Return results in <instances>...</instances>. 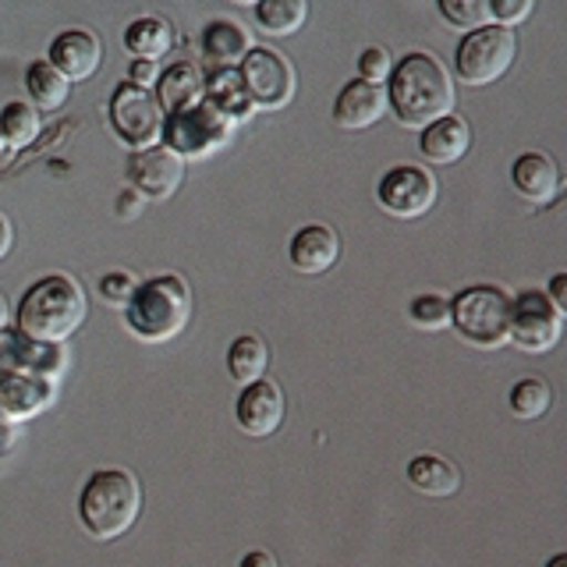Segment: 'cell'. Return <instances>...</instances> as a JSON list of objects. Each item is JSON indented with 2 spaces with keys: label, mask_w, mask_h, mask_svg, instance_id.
<instances>
[{
  "label": "cell",
  "mask_w": 567,
  "mask_h": 567,
  "mask_svg": "<svg viewBox=\"0 0 567 567\" xmlns=\"http://www.w3.org/2000/svg\"><path fill=\"white\" fill-rule=\"evenodd\" d=\"M383 93L394 117L404 128H415V132L454 114V103H457L451 71L443 68L440 58H433V53H425V50L404 53V58L390 68Z\"/></svg>",
  "instance_id": "cell-1"
},
{
  "label": "cell",
  "mask_w": 567,
  "mask_h": 567,
  "mask_svg": "<svg viewBox=\"0 0 567 567\" xmlns=\"http://www.w3.org/2000/svg\"><path fill=\"white\" fill-rule=\"evenodd\" d=\"M89 316L85 291L75 277L68 274H50L43 280H35L32 288L22 295L18 306V330L22 337L35 344H64Z\"/></svg>",
  "instance_id": "cell-2"
},
{
  "label": "cell",
  "mask_w": 567,
  "mask_h": 567,
  "mask_svg": "<svg viewBox=\"0 0 567 567\" xmlns=\"http://www.w3.org/2000/svg\"><path fill=\"white\" fill-rule=\"evenodd\" d=\"M142 514V483L128 468H100L79 493V522L93 539H121Z\"/></svg>",
  "instance_id": "cell-3"
},
{
  "label": "cell",
  "mask_w": 567,
  "mask_h": 567,
  "mask_svg": "<svg viewBox=\"0 0 567 567\" xmlns=\"http://www.w3.org/2000/svg\"><path fill=\"white\" fill-rule=\"evenodd\" d=\"M192 316V291L185 277L159 274L142 280L135 295L124 306V327H128L142 344H164L188 327Z\"/></svg>",
  "instance_id": "cell-4"
},
{
  "label": "cell",
  "mask_w": 567,
  "mask_h": 567,
  "mask_svg": "<svg viewBox=\"0 0 567 567\" xmlns=\"http://www.w3.org/2000/svg\"><path fill=\"white\" fill-rule=\"evenodd\" d=\"M451 327L475 348L511 341V295L496 284H472L451 301Z\"/></svg>",
  "instance_id": "cell-5"
},
{
  "label": "cell",
  "mask_w": 567,
  "mask_h": 567,
  "mask_svg": "<svg viewBox=\"0 0 567 567\" xmlns=\"http://www.w3.org/2000/svg\"><path fill=\"white\" fill-rule=\"evenodd\" d=\"M518 58V35L504 25H483L468 32L454 53V75L465 85H493Z\"/></svg>",
  "instance_id": "cell-6"
},
{
  "label": "cell",
  "mask_w": 567,
  "mask_h": 567,
  "mask_svg": "<svg viewBox=\"0 0 567 567\" xmlns=\"http://www.w3.org/2000/svg\"><path fill=\"white\" fill-rule=\"evenodd\" d=\"M230 132H235V121H227L220 111H213L206 100H199L195 106H185V111L167 114L164 132L159 138L167 142V150L182 159H206L213 153H220Z\"/></svg>",
  "instance_id": "cell-7"
},
{
  "label": "cell",
  "mask_w": 567,
  "mask_h": 567,
  "mask_svg": "<svg viewBox=\"0 0 567 567\" xmlns=\"http://www.w3.org/2000/svg\"><path fill=\"white\" fill-rule=\"evenodd\" d=\"M111 128L124 146H132V153L153 150V142H159V132H164V111L153 89L121 82L111 96Z\"/></svg>",
  "instance_id": "cell-8"
},
{
  "label": "cell",
  "mask_w": 567,
  "mask_h": 567,
  "mask_svg": "<svg viewBox=\"0 0 567 567\" xmlns=\"http://www.w3.org/2000/svg\"><path fill=\"white\" fill-rule=\"evenodd\" d=\"M238 75L256 111H280L295 96V68L270 47H252L238 64Z\"/></svg>",
  "instance_id": "cell-9"
},
{
  "label": "cell",
  "mask_w": 567,
  "mask_h": 567,
  "mask_svg": "<svg viewBox=\"0 0 567 567\" xmlns=\"http://www.w3.org/2000/svg\"><path fill=\"white\" fill-rule=\"evenodd\" d=\"M377 203L398 220H415L422 213H430L436 203V177L433 171L415 164L390 167L377 185Z\"/></svg>",
  "instance_id": "cell-10"
},
{
  "label": "cell",
  "mask_w": 567,
  "mask_h": 567,
  "mask_svg": "<svg viewBox=\"0 0 567 567\" xmlns=\"http://www.w3.org/2000/svg\"><path fill=\"white\" fill-rule=\"evenodd\" d=\"M560 330L564 316L549 306L543 291H522L511 298V344L539 354L560 341Z\"/></svg>",
  "instance_id": "cell-11"
},
{
  "label": "cell",
  "mask_w": 567,
  "mask_h": 567,
  "mask_svg": "<svg viewBox=\"0 0 567 567\" xmlns=\"http://www.w3.org/2000/svg\"><path fill=\"white\" fill-rule=\"evenodd\" d=\"M124 174H128V188L138 192L142 199H171V195L182 188L185 182V159L174 156L167 146H153L132 153L128 164H124Z\"/></svg>",
  "instance_id": "cell-12"
},
{
  "label": "cell",
  "mask_w": 567,
  "mask_h": 567,
  "mask_svg": "<svg viewBox=\"0 0 567 567\" xmlns=\"http://www.w3.org/2000/svg\"><path fill=\"white\" fill-rule=\"evenodd\" d=\"M100 61H103L100 35L89 29H64L58 40L50 43V53H47V64L58 71L64 82L93 79Z\"/></svg>",
  "instance_id": "cell-13"
},
{
  "label": "cell",
  "mask_w": 567,
  "mask_h": 567,
  "mask_svg": "<svg viewBox=\"0 0 567 567\" xmlns=\"http://www.w3.org/2000/svg\"><path fill=\"white\" fill-rule=\"evenodd\" d=\"M235 419L241 425L245 436H270L280 430L284 422V394L274 380H256L241 386L238 404H235Z\"/></svg>",
  "instance_id": "cell-14"
},
{
  "label": "cell",
  "mask_w": 567,
  "mask_h": 567,
  "mask_svg": "<svg viewBox=\"0 0 567 567\" xmlns=\"http://www.w3.org/2000/svg\"><path fill=\"white\" fill-rule=\"evenodd\" d=\"M288 259L298 274H327L341 259V235L330 224H306L295 230L288 245Z\"/></svg>",
  "instance_id": "cell-15"
},
{
  "label": "cell",
  "mask_w": 567,
  "mask_h": 567,
  "mask_svg": "<svg viewBox=\"0 0 567 567\" xmlns=\"http://www.w3.org/2000/svg\"><path fill=\"white\" fill-rule=\"evenodd\" d=\"M511 185L522 199L546 206V203H554L560 192V167L554 164L549 153L528 150L511 164Z\"/></svg>",
  "instance_id": "cell-16"
},
{
  "label": "cell",
  "mask_w": 567,
  "mask_h": 567,
  "mask_svg": "<svg viewBox=\"0 0 567 567\" xmlns=\"http://www.w3.org/2000/svg\"><path fill=\"white\" fill-rule=\"evenodd\" d=\"M386 114V93L383 85H372L362 79H351L333 100V121L348 132H362Z\"/></svg>",
  "instance_id": "cell-17"
},
{
  "label": "cell",
  "mask_w": 567,
  "mask_h": 567,
  "mask_svg": "<svg viewBox=\"0 0 567 567\" xmlns=\"http://www.w3.org/2000/svg\"><path fill=\"white\" fill-rule=\"evenodd\" d=\"M53 401V380L29 377V372H4L0 377V412L11 422L40 415Z\"/></svg>",
  "instance_id": "cell-18"
},
{
  "label": "cell",
  "mask_w": 567,
  "mask_h": 567,
  "mask_svg": "<svg viewBox=\"0 0 567 567\" xmlns=\"http://www.w3.org/2000/svg\"><path fill=\"white\" fill-rule=\"evenodd\" d=\"M468 146H472V128H468V121L457 114L433 121L430 128H422V138H419V153L436 167L457 164V159L468 153Z\"/></svg>",
  "instance_id": "cell-19"
},
{
  "label": "cell",
  "mask_w": 567,
  "mask_h": 567,
  "mask_svg": "<svg viewBox=\"0 0 567 567\" xmlns=\"http://www.w3.org/2000/svg\"><path fill=\"white\" fill-rule=\"evenodd\" d=\"M199 47H203V58L217 68H238L245 61V53L252 50V35L238 22H230V18H213L203 29Z\"/></svg>",
  "instance_id": "cell-20"
},
{
  "label": "cell",
  "mask_w": 567,
  "mask_h": 567,
  "mask_svg": "<svg viewBox=\"0 0 567 567\" xmlns=\"http://www.w3.org/2000/svg\"><path fill=\"white\" fill-rule=\"evenodd\" d=\"M203 100L213 106V111H220L227 121H235V124L245 121L248 114H256V106L241 85L238 68H217L209 79H203Z\"/></svg>",
  "instance_id": "cell-21"
},
{
  "label": "cell",
  "mask_w": 567,
  "mask_h": 567,
  "mask_svg": "<svg viewBox=\"0 0 567 567\" xmlns=\"http://www.w3.org/2000/svg\"><path fill=\"white\" fill-rule=\"evenodd\" d=\"M156 103H159V111H167V114H177V111H185V106H195L203 100V71L182 61V64H171L164 75L156 79Z\"/></svg>",
  "instance_id": "cell-22"
},
{
  "label": "cell",
  "mask_w": 567,
  "mask_h": 567,
  "mask_svg": "<svg viewBox=\"0 0 567 567\" xmlns=\"http://www.w3.org/2000/svg\"><path fill=\"white\" fill-rule=\"evenodd\" d=\"M408 483H412V489L443 501V496H454L461 489V472L440 454H415L408 461Z\"/></svg>",
  "instance_id": "cell-23"
},
{
  "label": "cell",
  "mask_w": 567,
  "mask_h": 567,
  "mask_svg": "<svg viewBox=\"0 0 567 567\" xmlns=\"http://www.w3.org/2000/svg\"><path fill=\"white\" fill-rule=\"evenodd\" d=\"M171 47H174V25L159 14H142L124 29V50L135 61H156L171 53Z\"/></svg>",
  "instance_id": "cell-24"
},
{
  "label": "cell",
  "mask_w": 567,
  "mask_h": 567,
  "mask_svg": "<svg viewBox=\"0 0 567 567\" xmlns=\"http://www.w3.org/2000/svg\"><path fill=\"white\" fill-rule=\"evenodd\" d=\"M266 369H270V348H266V341L259 333H241L230 341L227 348V372L230 380L248 386L266 377Z\"/></svg>",
  "instance_id": "cell-25"
},
{
  "label": "cell",
  "mask_w": 567,
  "mask_h": 567,
  "mask_svg": "<svg viewBox=\"0 0 567 567\" xmlns=\"http://www.w3.org/2000/svg\"><path fill=\"white\" fill-rule=\"evenodd\" d=\"M306 0H259L256 4V25L266 35H295L306 25Z\"/></svg>",
  "instance_id": "cell-26"
},
{
  "label": "cell",
  "mask_w": 567,
  "mask_h": 567,
  "mask_svg": "<svg viewBox=\"0 0 567 567\" xmlns=\"http://www.w3.org/2000/svg\"><path fill=\"white\" fill-rule=\"evenodd\" d=\"M25 89H29V96H32L35 106H40V111H58V106L68 103L71 82H64L47 61H35L25 71Z\"/></svg>",
  "instance_id": "cell-27"
},
{
  "label": "cell",
  "mask_w": 567,
  "mask_h": 567,
  "mask_svg": "<svg viewBox=\"0 0 567 567\" xmlns=\"http://www.w3.org/2000/svg\"><path fill=\"white\" fill-rule=\"evenodd\" d=\"M507 401H511V412L514 415L532 422V419H539V415L549 412V404H554V390H549L546 380L528 377V380H518V383L511 386V398Z\"/></svg>",
  "instance_id": "cell-28"
},
{
  "label": "cell",
  "mask_w": 567,
  "mask_h": 567,
  "mask_svg": "<svg viewBox=\"0 0 567 567\" xmlns=\"http://www.w3.org/2000/svg\"><path fill=\"white\" fill-rule=\"evenodd\" d=\"M0 132H4L11 146H29V142L40 135V114H35V106L22 100L8 103L4 111H0Z\"/></svg>",
  "instance_id": "cell-29"
},
{
  "label": "cell",
  "mask_w": 567,
  "mask_h": 567,
  "mask_svg": "<svg viewBox=\"0 0 567 567\" xmlns=\"http://www.w3.org/2000/svg\"><path fill=\"white\" fill-rule=\"evenodd\" d=\"M408 319H412L419 330L440 333L451 327V301L443 295H419L412 298V306H408Z\"/></svg>",
  "instance_id": "cell-30"
},
{
  "label": "cell",
  "mask_w": 567,
  "mask_h": 567,
  "mask_svg": "<svg viewBox=\"0 0 567 567\" xmlns=\"http://www.w3.org/2000/svg\"><path fill=\"white\" fill-rule=\"evenodd\" d=\"M440 18L454 29H483L489 22V4L486 0H440Z\"/></svg>",
  "instance_id": "cell-31"
},
{
  "label": "cell",
  "mask_w": 567,
  "mask_h": 567,
  "mask_svg": "<svg viewBox=\"0 0 567 567\" xmlns=\"http://www.w3.org/2000/svg\"><path fill=\"white\" fill-rule=\"evenodd\" d=\"M390 68H394V58H390L383 47H365L359 53V79L362 82L383 85L390 79Z\"/></svg>",
  "instance_id": "cell-32"
},
{
  "label": "cell",
  "mask_w": 567,
  "mask_h": 567,
  "mask_svg": "<svg viewBox=\"0 0 567 567\" xmlns=\"http://www.w3.org/2000/svg\"><path fill=\"white\" fill-rule=\"evenodd\" d=\"M138 280L128 270H114L100 277V298L111 301V306H128V298L135 295Z\"/></svg>",
  "instance_id": "cell-33"
},
{
  "label": "cell",
  "mask_w": 567,
  "mask_h": 567,
  "mask_svg": "<svg viewBox=\"0 0 567 567\" xmlns=\"http://www.w3.org/2000/svg\"><path fill=\"white\" fill-rule=\"evenodd\" d=\"M532 14V0H493L489 4V22L504 29H518Z\"/></svg>",
  "instance_id": "cell-34"
},
{
  "label": "cell",
  "mask_w": 567,
  "mask_h": 567,
  "mask_svg": "<svg viewBox=\"0 0 567 567\" xmlns=\"http://www.w3.org/2000/svg\"><path fill=\"white\" fill-rule=\"evenodd\" d=\"M156 79H159L156 61H132V68H128V82L132 85L150 89V85H156Z\"/></svg>",
  "instance_id": "cell-35"
},
{
  "label": "cell",
  "mask_w": 567,
  "mask_h": 567,
  "mask_svg": "<svg viewBox=\"0 0 567 567\" xmlns=\"http://www.w3.org/2000/svg\"><path fill=\"white\" fill-rule=\"evenodd\" d=\"M142 206H146V199H142V195L132 192V188H124V192L117 195V217H121V220H135L138 213H142Z\"/></svg>",
  "instance_id": "cell-36"
},
{
  "label": "cell",
  "mask_w": 567,
  "mask_h": 567,
  "mask_svg": "<svg viewBox=\"0 0 567 567\" xmlns=\"http://www.w3.org/2000/svg\"><path fill=\"white\" fill-rule=\"evenodd\" d=\"M546 298H549V306H554L560 316L567 312V274H554V280H549Z\"/></svg>",
  "instance_id": "cell-37"
},
{
  "label": "cell",
  "mask_w": 567,
  "mask_h": 567,
  "mask_svg": "<svg viewBox=\"0 0 567 567\" xmlns=\"http://www.w3.org/2000/svg\"><path fill=\"white\" fill-rule=\"evenodd\" d=\"M238 567H277V560L270 549H248Z\"/></svg>",
  "instance_id": "cell-38"
},
{
  "label": "cell",
  "mask_w": 567,
  "mask_h": 567,
  "mask_svg": "<svg viewBox=\"0 0 567 567\" xmlns=\"http://www.w3.org/2000/svg\"><path fill=\"white\" fill-rule=\"evenodd\" d=\"M14 436H18V430H14V422L0 412V457H4L11 447H14Z\"/></svg>",
  "instance_id": "cell-39"
},
{
  "label": "cell",
  "mask_w": 567,
  "mask_h": 567,
  "mask_svg": "<svg viewBox=\"0 0 567 567\" xmlns=\"http://www.w3.org/2000/svg\"><path fill=\"white\" fill-rule=\"evenodd\" d=\"M11 252V224H8V217L0 213V259H4Z\"/></svg>",
  "instance_id": "cell-40"
},
{
  "label": "cell",
  "mask_w": 567,
  "mask_h": 567,
  "mask_svg": "<svg viewBox=\"0 0 567 567\" xmlns=\"http://www.w3.org/2000/svg\"><path fill=\"white\" fill-rule=\"evenodd\" d=\"M4 323H8V301L0 295V330H4Z\"/></svg>",
  "instance_id": "cell-41"
},
{
  "label": "cell",
  "mask_w": 567,
  "mask_h": 567,
  "mask_svg": "<svg viewBox=\"0 0 567 567\" xmlns=\"http://www.w3.org/2000/svg\"><path fill=\"white\" fill-rule=\"evenodd\" d=\"M546 567H567V554H557V557H549Z\"/></svg>",
  "instance_id": "cell-42"
}]
</instances>
